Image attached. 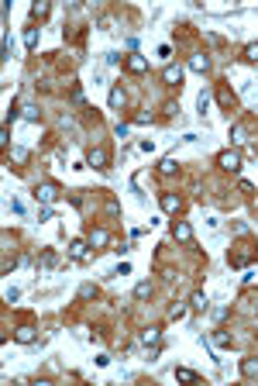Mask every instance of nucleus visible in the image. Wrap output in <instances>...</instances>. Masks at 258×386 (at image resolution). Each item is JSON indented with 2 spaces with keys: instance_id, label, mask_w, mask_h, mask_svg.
Masks as SVG:
<instances>
[{
  "instance_id": "f257e3e1",
  "label": "nucleus",
  "mask_w": 258,
  "mask_h": 386,
  "mask_svg": "<svg viewBox=\"0 0 258 386\" xmlns=\"http://www.w3.org/2000/svg\"><path fill=\"white\" fill-rule=\"evenodd\" d=\"M86 166H93V169H110V149L93 145V149L86 152Z\"/></svg>"
},
{
  "instance_id": "f03ea898",
  "label": "nucleus",
  "mask_w": 258,
  "mask_h": 386,
  "mask_svg": "<svg viewBox=\"0 0 258 386\" xmlns=\"http://www.w3.org/2000/svg\"><path fill=\"white\" fill-rule=\"evenodd\" d=\"M217 166L224 169V173H238L241 169V152L238 149H224V152L217 155Z\"/></svg>"
},
{
  "instance_id": "7ed1b4c3",
  "label": "nucleus",
  "mask_w": 258,
  "mask_h": 386,
  "mask_svg": "<svg viewBox=\"0 0 258 386\" xmlns=\"http://www.w3.org/2000/svg\"><path fill=\"white\" fill-rule=\"evenodd\" d=\"M35 197H38L41 204L48 207V204H55V200H59V186H55V183H41L38 190H35Z\"/></svg>"
},
{
  "instance_id": "20e7f679",
  "label": "nucleus",
  "mask_w": 258,
  "mask_h": 386,
  "mask_svg": "<svg viewBox=\"0 0 258 386\" xmlns=\"http://www.w3.org/2000/svg\"><path fill=\"white\" fill-rule=\"evenodd\" d=\"M69 259H73V262H86V259H90V242L76 238V242L69 245Z\"/></svg>"
},
{
  "instance_id": "39448f33",
  "label": "nucleus",
  "mask_w": 258,
  "mask_h": 386,
  "mask_svg": "<svg viewBox=\"0 0 258 386\" xmlns=\"http://www.w3.org/2000/svg\"><path fill=\"white\" fill-rule=\"evenodd\" d=\"M241 376L244 379H258V355H244L241 359Z\"/></svg>"
},
{
  "instance_id": "423d86ee",
  "label": "nucleus",
  "mask_w": 258,
  "mask_h": 386,
  "mask_svg": "<svg viewBox=\"0 0 258 386\" xmlns=\"http://www.w3.org/2000/svg\"><path fill=\"white\" fill-rule=\"evenodd\" d=\"M127 73H135V76H141V73H148V59L145 56H127Z\"/></svg>"
},
{
  "instance_id": "0eeeda50",
  "label": "nucleus",
  "mask_w": 258,
  "mask_h": 386,
  "mask_svg": "<svg viewBox=\"0 0 258 386\" xmlns=\"http://www.w3.org/2000/svg\"><path fill=\"white\" fill-rule=\"evenodd\" d=\"M159 204H162V211H165V214H179V207H182V200H179L176 193H162Z\"/></svg>"
},
{
  "instance_id": "6e6552de",
  "label": "nucleus",
  "mask_w": 258,
  "mask_h": 386,
  "mask_svg": "<svg viewBox=\"0 0 258 386\" xmlns=\"http://www.w3.org/2000/svg\"><path fill=\"white\" fill-rule=\"evenodd\" d=\"M172 234H176V242H182V245L193 242V228H189L186 221H176V224H172Z\"/></svg>"
},
{
  "instance_id": "1a4fd4ad",
  "label": "nucleus",
  "mask_w": 258,
  "mask_h": 386,
  "mask_svg": "<svg viewBox=\"0 0 258 386\" xmlns=\"http://www.w3.org/2000/svg\"><path fill=\"white\" fill-rule=\"evenodd\" d=\"M86 242H90V249H103V245L110 242V234H107V228H93Z\"/></svg>"
},
{
  "instance_id": "9d476101",
  "label": "nucleus",
  "mask_w": 258,
  "mask_h": 386,
  "mask_svg": "<svg viewBox=\"0 0 258 386\" xmlns=\"http://www.w3.org/2000/svg\"><path fill=\"white\" fill-rule=\"evenodd\" d=\"M138 338H141V345H152V348H159V342H162V331H159V328H145V331L138 334Z\"/></svg>"
},
{
  "instance_id": "9b49d317",
  "label": "nucleus",
  "mask_w": 258,
  "mask_h": 386,
  "mask_svg": "<svg viewBox=\"0 0 258 386\" xmlns=\"http://www.w3.org/2000/svg\"><path fill=\"white\" fill-rule=\"evenodd\" d=\"M162 79H165L169 86H179V83H182V66H165Z\"/></svg>"
},
{
  "instance_id": "f8f14e48",
  "label": "nucleus",
  "mask_w": 258,
  "mask_h": 386,
  "mask_svg": "<svg viewBox=\"0 0 258 386\" xmlns=\"http://www.w3.org/2000/svg\"><path fill=\"white\" fill-rule=\"evenodd\" d=\"M179 173V162H176V155H165L159 162V176H176Z\"/></svg>"
},
{
  "instance_id": "ddd939ff",
  "label": "nucleus",
  "mask_w": 258,
  "mask_h": 386,
  "mask_svg": "<svg viewBox=\"0 0 258 386\" xmlns=\"http://www.w3.org/2000/svg\"><path fill=\"white\" fill-rule=\"evenodd\" d=\"M55 266H59V255H55L52 249H45L38 255V269H55Z\"/></svg>"
},
{
  "instance_id": "4468645a",
  "label": "nucleus",
  "mask_w": 258,
  "mask_h": 386,
  "mask_svg": "<svg viewBox=\"0 0 258 386\" xmlns=\"http://www.w3.org/2000/svg\"><path fill=\"white\" fill-rule=\"evenodd\" d=\"M14 338H18L21 345H31V342L38 338V331H35V328H28V324H21V328L14 331Z\"/></svg>"
},
{
  "instance_id": "2eb2a0df",
  "label": "nucleus",
  "mask_w": 258,
  "mask_h": 386,
  "mask_svg": "<svg viewBox=\"0 0 258 386\" xmlns=\"http://www.w3.org/2000/svg\"><path fill=\"white\" fill-rule=\"evenodd\" d=\"M248 262H251V252H248V249H241V252H231V266H234V269H244Z\"/></svg>"
},
{
  "instance_id": "dca6fc26",
  "label": "nucleus",
  "mask_w": 258,
  "mask_h": 386,
  "mask_svg": "<svg viewBox=\"0 0 258 386\" xmlns=\"http://www.w3.org/2000/svg\"><path fill=\"white\" fill-rule=\"evenodd\" d=\"M124 100H127V96H124V90H120V86H110V96H107V104H110L114 111H120V107H124Z\"/></svg>"
},
{
  "instance_id": "f3484780",
  "label": "nucleus",
  "mask_w": 258,
  "mask_h": 386,
  "mask_svg": "<svg viewBox=\"0 0 258 386\" xmlns=\"http://www.w3.org/2000/svg\"><path fill=\"white\" fill-rule=\"evenodd\" d=\"M189 69H193V73H207V69H210V59L207 56H189Z\"/></svg>"
},
{
  "instance_id": "a211bd4d",
  "label": "nucleus",
  "mask_w": 258,
  "mask_h": 386,
  "mask_svg": "<svg viewBox=\"0 0 258 386\" xmlns=\"http://www.w3.org/2000/svg\"><path fill=\"white\" fill-rule=\"evenodd\" d=\"M189 307H193V310H207V307H210V300H207V293H203V289H197V293L189 297Z\"/></svg>"
},
{
  "instance_id": "6ab92c4d",
  "label": "nucleus",
  "mask_w": 258,
  "mask_h": 386,
  "mask_svg": "<svg viewBox=\"0 0 258 386\" xmlns=\"http://www.w3.org/2000/svg\"><path fill=\"white\" fill-rule=\"evenodd\" d=\"M176 379H179V383H197L200 376H197V372H193V369H186V366H179V369H176Z\"/></svg>"
},
{
  "instance_id": "aec40b11",
  "label": "nucleus",
  "mask_w": 258,
  "mask_h": 386,
  "mask_svg": "<svg viewBox=\"0 0 258 386\" xmlns=\"http://www.w3.org/2000/svg\"><path fill=\"white\" fill-rule=\"evenodd\" d=\"M148 297H152V283H148V279H141L138 286H135V300H148Z\"/></svg>"
},
{
  "instance_id": "412c9836",
  "label": "nucleus",
  "mask_w": 258,
  "mask_h": 386,
  "mask_svg": "<svg viewBox=\"0 0 258 386\" xmlns=\"http://www.w3.org/2000/svg\"><path fill=\"white\" fill-rule=\"evenodd\" d=\"M214 342H217L220 348H231V345H234V338H231L227 331H214Z\"/></svg>"
},
{
  "instance_id": "4be33fe9",
  "label": "nucleus",
  "mask_w": 258,
  "mask_h": 386,
  "mask_svg": "<svg viewBox=\"0 0 258 386\" xmlns=\"http://www.w3.org/2000/svg\"><path fill=\"white\" fill-rule=\"evenodd\" d=\"M31 18H48V4H45V0L31 4Z\"/></svg>"
},
{
  "instance_id": "5701e85b",
  "label": "nucleus",
  "mask_w": 258,
  "mask_h": 386,
  "mask_svg": "<svg viewBox=\"0 0 258 386\" xmlns=\"http://www.w3.org/2000/svg\"><path fill=\"white\" fill-rule=\"evenodd\" d=\"M244 62H258V41L244 45Z\"/></svg>"
},
{
  "instance_id": "b1692460",
  "label": "nucleus",
  "mask_w": 258,
  "mask_h": 386,
  "mask_svg": "<svg viewBox=\"0 0 258 386\" xmlns=\"http://www.w3.org/2000/svg\"><path fill=\"white\" fill-rule=\"evenodd\" d=\"M11 159H14V162H18V166H24V162H28V149H11Z\"/></svg>"
},
{
  "instance_id": "393cba45",
  "label": "nucleus",
  "mask_w": 258,
  "mask_h": 386,
  "mask_svg": "<svg viewBox=\"0 0 258 386\" xmlns=\"http://www.w3.org/2000/svg\"><path fill=\"white\" fill-rule=\"evenodd\" d=\"M24 45H28V49L38 45V28H28V31H24Z\"/></svg>"
},
{
  "instance_id": "a878e982",
  "label": "nucleus",
  "mask_w": 258,
  "mask_h": 386,
  "mask_svg": "<svg viewBox=\"0 0 258 386\" xmlns=\"http://www.w3.org/2000/svg\"><path fill=\"white\" fill-rule=\"evenodd\" d=\"M197 107H200V114H207V111H210V93H200L197 96Z\"/></svg>"
},
{
  "instance_id": "bb28decb",
  "label": "nucleus",
  "mask_w": 258,
  "mask_h": 386,
  "mask_svg": "<svg viewBox=\"0 0 258 386\" xmlns=\"http://www.w3.org/2000/svg\"><path fill=\"white\" fill-rule=\"evenodd\" d=\"M93 293H97V289H93V283H83V286H80V293H76V297H80V300H90Z\"/></svg>"
},
{
  "instance_id": "cd10ccee",
  "label": "nucleus",
  "mask_w": 258,
  "mask_h": 386,
  "mask_svg": "<svg viewBox=\"0 0 258 386\" xmlns=\"http://www.w3.org/2000/svg\"><path fill=\"white\" fill-rule=\"evenodd\" d=\"M169 314H172V317H186V304H172V307H169Z\"/></svg>"
},
{
  "instance_id": "c85d7f7f",
  "label": "nucleus",
  "mask_w": 258,
  "mask_h": 386,
  "mask_svg": "<svg viewBox=\"0 0 258 386\" xmlns=\"http://www.w3.org/2000/svg\"><path fill=\"white\" fill-rule=\"evenodd\" d=\"M73 104H76V107H86V96H83V90H80V86L73 90Z\"/></svg>"
},
{
  "instance_id": "c756f323",
  "label": "nucleus",
  "mask_w": 258,
  "mask_h": 386,
  "mask_svg": "<svg viewBox=\"0 0 258 386\" xmlns=\"http://www.w3.org/2000/svg\"><path fill=\"white\" fill-rule=\"evenodd\" d=\"M231 141H234V145H241V141H244V131H241L238 124H234V128H231Z\"/></svg>"
},
{
  "instance_id": "7c9ffc66",
  "label": "nucleus",
  "mask_w": 258,
  "mask_h": 386,
  "mask_svg": "<svg viewBox=\"0 0 258 386\" xmlns=\"http://www.w3.org/2000/svg\"><path fill=\"white\" fill-rule=\"evenodd\" d=\"M0 52H4V59H11V35H4V41H0Z\"/></svg>"
},
{
  "instance_id": "2f4dec72",
  "label": "nucleus",
  "mask_w": 258,
  "mask_h": 386,
  "mask_svg": "<svg viewBox=\"0 0 258 386\" xmlns=\"http://www.w3.org/2000/svg\"><path fill=\"white\" fill-rule=\"evenodd\" d=\"M217 100H220V104H224V107H231V104H234V96L227 93V90H220V93H217Z\"/></svg>"
},
{
  "instance_id": "473e14b6",
  "label": "nucleus",
  "mask_w": 258,
  "mask_h": 386,
  "mask_svg": "<svg viewBox=\"0 0 258 386\" xmlns=\"http://www.w3.org/2000/svg\"><path fill=\"white\" fill-rule=\"evenodd\" d=\"M4 297H7V304H11V300H18V297H21V289H18V286H11L7 293H4Z\"/></svg>"
}]
</instances>
